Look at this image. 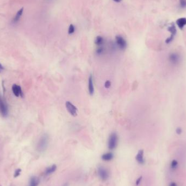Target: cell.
Returning <instances> with one entry per match:
<instances>
[{
    "instance_id": "1",
    "label": "cell",
    "mask_w": 186,
    "mask_h": 186,
    "mask_svg": "<svg viewBox=\"0 0 186 186\" xmlns=\"http://www.w3.org/2000/svg\"><path fill=\"white\" fill-rule=\"evenodd\" d=\"M49 137L47 134L41 136L37 145V150L38 152L42 153L45 151L49 144Z\"/></svg>"
},
{
    "instance_id": "2",
    "label": "cell",
    "mask_w": 186,
    "mask_h": 186,
    "mask_svg": "<svg viewBox=\"0 0 186 186\" xmlns=\"http://www.w3.org/2000/svg\"><path fill=\"white\" fill-rule=\"evenodd\" d=\"M118 136L116 132L112 133L109 136L108 139V148L110 150H114L116 149L118 143Z\"/></svg>"
},
{
    "instance_id": "3",
    "label": "cell",
    "mask_w": 186,
    "mask_h": 186,
    "mask_svg": "<svg viewBox=\"0 0 186 186\" xmlns=\"http://www.w3.org/2000/svg\"><path fill=\"white\" fill-rule=\"evenodd\" d=\"M168 61L173 66H177L182 61L181 55L176 52L170 54L168 57Z\"/></svg>"
},
{
    "instance_id": "4",
    "label": "cell",
    "mask_w": 186,
    "mask_h": 186,
    "mask_svg": "<svg viewBox=\"0 0 186 186\" xmlns=\"http://www.w3.org/2000/svg\"><path fill=\"white\" fill-rule=\"evenodd\" d=\"M116 44L118 47L121 50H125L127 47V42L123 37L118 35L116 37Z\"/></svg>"
},
{
    "instance_id": "5",
    "label": "cell",
    "mask_w": 186,
    "mask_h": 186,
    "mask_svg": "<svg viewBox=\"0 0 186 186\" xmlns=\"http://www.w3.org/2000/svg\"><path fill=\"white\" fill-rule=\"evenodd\" d=\"M0 113L1 115L6 117L8 115V108L6 102L0 96Z\"/></svg>"
},
{
    "instance_id": "6",
    "label": "cell",
    "mask_w": 186,
    "mask_h": 186,
    "mask_svg": "<svg viewBox=\"0 0 186 186\" xmlns=\"http://www.w3.org/2000/svg\"><path fill=\"white\" fill-rule=\"evenodd\" d=\"M98 175L100 178L102 180H106L109 178V173L107 170L102 166H99L98 169Z\"/></svg>"
},
{
    "instance_id": "7",
    "label": "cell",
    "mask_w": 186,
    "mask_h": 186,
    "mask_svg": "<svg viewBox=\"0 0 186 186\" xmlns=\"http://www.w3.org/2000/svg\"><path fill=\"white\" fill-rule=\"evenodd\" d=\"M66 109L71 116H76L77 115V108L69 101H66L65 103Z\"/></svg>"
},
{
    "instance_id": "8",
    "label": "cell",
    "mask_w": 186,
    "mask_h": 186,
    "mask_svg": "<svg viewBox=\"0 0 186 186\" xmlns=\"http://www.w3.org/2000/svg\"><path fill=\"white\" fill-rule=\"evenodd\" d=\"M23 13H24V8H21L20 10H19L17 12L15 15L12 21V24L13 25H17L18 24V22H19V21L20 20L21 18L23 15Z\"/></svg>"
},
{
    "instance_id": "9",
    "label": "cell",
    "mask_w": 186,
    "mask_h": 186,
    "mask_svg": "<svg viewBox=\"0 0 186 186\" xmlns=\"http://www.w3.org/2000/svg\"><path fill=\"white\" fill-rule=\"evenodd\" d=\"M12 91L13 94L17 97H23L24 94L22 91V89L17 84H14L12 87Z\"/></svg>"
},
{
    "instance_id": "10",
    "label": "cell",
    "mask_w": 186,
    "mask_h": 186,
    "mask_svg": "<svg viewBox=\"0 0 186 186\" xmlns=\"http://www.w3.org/2000/svg\"><path fill=\"white\" fill-rule=\"evenodd\" d=\"M136 160L137 161L141 164H143L145 163L144 157V150H140L138 153L137 154L136 156Z\"/></svg>"
},
{
    "instance_id": "11",
    "label": "cell",
    "mask_w": 186,
    "mask_h": 186,
    "mask_svg": "<svg viewBox=\"0 0 186 186\" xmlns=\"http://www.w3.org/2000/svg\"><path fill=\"white\" fill-rule=\"evenodd\" d=\"M88 91L90 95H93L94 93V87L93 76L91 75L88 79Z\"/></svg>"
},
{
    "instance_id": "12",
    "label": "cell",
    "mask_w": 186,
    "mask_h": 186,
    "mask_svg": "<svg viewBox=\"0 0 186 186\" xmlns=\"http://www.w3.org/2000/svg\"><path fill=\"white\" fill-rule=\"evenodd\" d=\"M176 24L178 28L180 29H182L186 25V19L185 17H181L178 19L176 21Z\"/></svg>"
},
{
    "instance_id": "13",
    "label": "cell",
    "mask_w": 186,
    "mask_h": 186,
    "mask_svg": "<svg viewBox=\"0 0 186 186\" xmlns=\"http://www.w3.org/2000/svg\"><path fill=\"white\" fill-rule=\"evenodd\" d=\"M39 184V180L37 176H32L29 180V186H38Z\"/></svg>"
},
{
    "instance_id": "14",
    "label": "cell",
    "mask_w": 186,
    "mask_h": 186,
    "mask_svg": "<svg viewBox=\"0 0 186 186\" xmlns=\"http://www.w3.org/2000/svg\"><path fill=\"white\" fill-rule=\"evenodd\" d=\"M95 44L98 47L103 46L104 44V39L101 36H97L95 38Z\"/></svg>"
},
{
    "instance_id": "15",
    "label": "cell",
    "mask_w": 186,
    "mask_h": 186,
    "mask_svg": "<svg viewBox=\"0 0 186 186\" xmlns=\"http://www.w3.org/2000/svg\"><path fill=\"white\" fill-rule=\"evenodd\" d=\"M56 169H57L56 165L54 164V165H51V166H49L46 169L45 174L46 175H49L54 173L56 170Z\"/></svg>"
},
{
    "instance_id": "16",
    "label": "cell",
    "mask_w": 186,
    "mask_h": 186,
    "mask_svg": "<svg viewBox=\"0 0 186 186\" xmlns=\"http://www.w3.org/2000/svg\"><path fill=\"white\" fill-rule=\"evenodd\" d=\"M114 157V155L112 153H104L102 156V159L105 161H109L112 160Z\"/></svg>"
},
{
    "instance_id": "17",
    "label": "cell",
    "mask_w": 186,
    "mask_h": 186,
    "mask_svg": "<svg viewBox=\"0 0 186 186\" xmlns=\"http://www.w3.org/2000/svg\"><path fill=\"white\" fill-rule=\"evenodd\" d=\"M178 162L176 160H173L170 163V169L172 170H175L178 168Z\"/></svg>"
},
{
    "instance_id": "18",
    "label": "cell",
    "mask_w": 186,
    "mask_h": 186,
    "mask_svg": "<svg viewBox=\"0 0 186 186\" xmlns=\"http://www.w3.org/2000/svg\"><path fill=\"white\" fill-rule=\"evenodd\" d=\"M168 31H169L170 33H171V36L175 37L176 34V27L173 24L171 26H170L168 28Z\"/></svg>"
},
{
    "instance_id": "19",
    "label": "cell",
    "mask_w": 186,
    "mask_h": 186,
    "mask_svg": "<svg viewBox=\"0 0 186 186\" xmlns=\"http://www.w3.org/2000/svg\"><path fill=\"white\" fill-rule=\"evenodd\" d=\"M104 51V48L103 47V46H99L97 49L96 50V54L98 55H100V54H103Z\"/></svg>"
},
{
    "instance_id": "20",
    "label": "cell",
    "mask_w": 186,
    "mask_h": 186,
    "mask_svg": "<svg viewBox=\"0 0 186 186\" xmlns=\"http://www.w3.org/2000/svg\"><path fill=\"white\" fill-rule=\"evenodd\" d=\"M75 29H75V26L74 25L71 24L69 27V29H68V34H72L75 32Z\"/></svg>"
},
{
    "instance_id": "21",
    "label": "cell",
    "mask_w": 186,
    "mask_h": 186,
    "mask_svg": "<svg viewBox=\"0 0 186 186\" xmlns=\"http://www.w3.org/2000/svg\"><path fill=\"white\" fill-rule=\"evenodd\" d=\"M174 37H173V36H170L168 38L166 39L165 42H166V44H169V43H170L171 42H172L173 40H174Z\"/></svg>"
},
{
    "instance_id": "22",
    "label": "cell",
    "mask_w": 186,
    "mask_h": 186,
    "mask_svg": "<svg viewBox=\"0 0 186 186\" xmlns=\"http://www.w3.org/2000/svg\"><path fill=\"white\" fill-rule=\"evenodd\" d=\"M21 172V169H17L15 171V173H14V178L18 177L20 175Z\"/></svg>"
},
{
    "instance_id": "23",
    "label": "cell",
    "mask_w": 186,
    "mask_h": 186,
    "mask_svg": "<svg viewBox=\"0 0 186 186\" xmlns=\"http://www.w3.org/2000/svg\"><path fill=\"white\" fill-rule=\"evenodd\" d=\"M180 6L182 8L186 7V0H180Z\"/></svg>"
},
{
    "instance_id": "24",
    "label": "cell",
    "mask_w": 186,
    "mask_h": 186,
    "mask_svg": "<svg viewBox=\"0 0 186 186\" xmlns=\"http://www.w3.org/2000/svg\"><path fill=\"white\" fill-rule=\"evenodd\" d=\"M111 86V82L109 81H107L104 83V87L106 88H109Z\"/></svg>"
},
{
    "instance_id": "25",
    "label": "cell",
    "mask_w": 186,
    "mask_h": 186,
    "mask_svg": "<svg viewBox=\"0 0 186 186\" xmlns=\"http://www.w3.org/2000/svg\"><path fill=\"white\" fill-rule=\"evenodd\" d=\"M141 180H142V176L139 177V178H138L136 182V186H138V185L141 183Z\"/></svg>"
},
{
    "instance_id": "26",
    "label": "cell",
    "mask_w": 186,
    "mask_h": 186,
    "mask_svg": "<svg viewBox=\"0 0 186 186\" xmlns=\"http://www.w3.org/2000/svg\"><path fill=\"white\" fill-rule=\"evenodd\" d=\"M176 132L178 134H181L182 132V129L181 128H180V127H178V128H177L176 130Z\"/></svg>"
},
{
    "instance_id": "27",
    "label": "cell",
    "mask_w": 186,
    "mask_h": 186,
    "mask_svg": "<svg viewBox=\"0 0 186 186\" xmlns=\"http://www.w3.org/2000/svg\"><path fill=\"white\" fill-rule=\"evenodd\" d=\"M169 186H178L176 183L174 182H170L169 185Z\"/></svg>"
},
{
    "instance_id": "28",
    "label": "cell",
    "mask_w": 186,
    "mask_h": 186,
    "mask_svg": "<svg viewBox=\"0 0 186 186\" xmlns=\"http://www.w3.org/2000/svg\"><path fill=\"white\" fill-rule=\"evenodd\" d=\"M4 69V68H3V66L2 65V64L0 63V72L2 71Z\"/></svg>"
},
{
    "instance_id": "29",
    "label": "cell",
    "mask_w": 186,
    "mask_h": 186,
    "mask_svg": "<svg viewBox=\"0 0 186 186\" xmlns=\"http://www.w3.org/2000/svg\"><path fill=\"white\" fill-rule=\"evenodd\" d=\"M114 2H115L116 3H120L123 0H113Z\"/></svg>"
}]
</instances>
